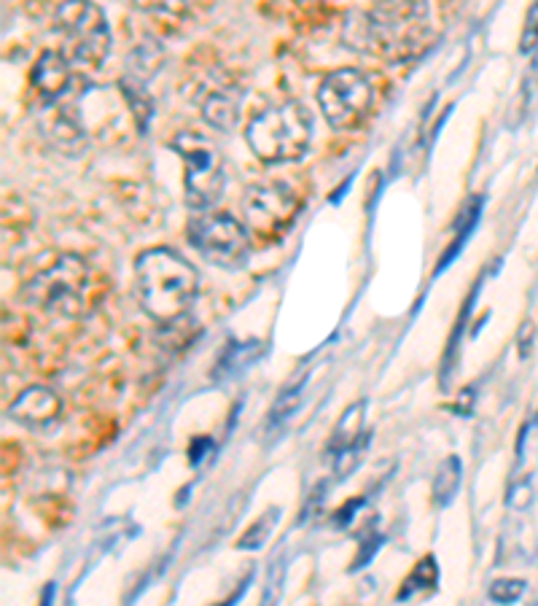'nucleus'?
I'll return each instance as SVG.
<instances>
[{
  "label": "nucleus",
  "instance_id": "ddd939ff",
  "mask_svg": "<svg viewBox=\"0 0 538 606\" xmlns=\"http://www.w3.org/2000/svg\"><path fill=\"white\" fill-rule=\"evenodd\" d=\"M364 402L350 404L348 413L342 415L334 429V437H331V448H334V456L337 453H345V450H358L356 440L361 429H364Z\"/></svg>",
  "mask_w": 538,
  "mask_h": 606
},
{
  "label": "nucleus",
  "instance_id": "f8f14e48",
  "mask_svg": "<svg viewBox=\"0 0 538 606\" xmlns=\"http://www.w3.org/2000/svg\"><path fill=\"white\" fill-rule=\"evenodd\" d=\"M200 111L210 127L224 132L232 130L237 119H240V97H237V92L232 87L213 89L200 103Z\"/></svg>",
  "mask_w": 538,
  "mask_h": 606
},
{
  "label": "nucleus",
  "instance_id": "9d476101",
  "mask_svg": "<svg viewBox=\"0 0 538 606\" xmlns=\"http://www.w3.org/2000/svg\"><path fill=\"white\" fill-rule=\"evenodd\" d=\"M62 399L46 386H30L9 404V418L19 426L44 431L60 421Z\"/></svg>",
  "mask_w": 538,
  "mask_h": 606
},
{
  "label": "nucleus",
  "instance_id": "1a4fd4ad",
  "mask_svg": "<svg viewBox=\"0 0 538 606\" xmlns=\"http://www.w3.org/2000/svg\"><path fill=\"white\" fill-rule=\"evenodd\" d=\"M243 224L251 232V238H259L261 243H272L286 235L299 213V197L288 184L269 181L256 184L245 192L243 202Z\"/></svg>",
  "mask_w": 538,
  "mask_h": 606
},
{
  "label": "nucleus",
  "instance_id": "6e6552de",
  "mask_svg": "<svg viewBox=\"0 0 538 606\" xmlns=\"http://www.w3.org/2000/svg\"><path fill=\"white\" fill-rule=\"evenodd\" d=\"M374 87L356 68L331 71L318 87V108L334 130H356L372 114Z\"/></svg>",
  "mask_w": 538,
  "mask_h": 606
},
{
  "label": "nucleus",
  "instance_id": "6ab92c4d",
  "mask_svg": "<svg viewBox=\"0 0 538 606\" xmlns=\"http://www.w3.org/2000/svg\"><path fill=\"white\" fill-rule=\"evenodd\" d=\"M538 46V0H533V6L525 14V25H522L520 36V52L530 54L536 52Z\"/></svg>",
  "mask_w": 538,
  "mask_h": 606
},
{
  "label": "nucleus",
  "instance_id": "f03ea898",
  "mask_svg": "<svg viewBox=\"0 0 538 606\" xmlns=\"http://www.w3.org/2000/svg\"><path fill=\"white\" fill-rule=\"evenodd\" d=\"M140 308L157 324L181 321L200 294V273L173 248H148L135 259Z\"/></svg>",
  "mask_w": 538,
  "mask_h": 606
},
{
  "label": "nucleus",
  "instance_id": "aec40b11",
  "mask_svg": "<svg viewBox=\"0 0 538 606\" xmlns=\"http://www.w3.org/2000/svg\"><path fill=\"white\" fill-rule=\"evenodd\" d=\"M377 547H380V536H369V542H366L364 550H361V555H358L356 563H353V569H361V566H366V563H369V558L377 553Z\"/></svg>",
  "mask_w": 538,
  "mask_h": 606
},
{
  "label": "nucleus",
  "instance_id": "0eeeda50",
  "mask_svg": "<svg viewBox=\"0 0 538 606\" xmlns=\"http://www.w3.org/2000/svg\"><path fill=\"white\" fill-rule=\"evenodd\" d=\"M54 27L76 62L97 68L111 52V27L103 9L92 0H62L54 11Z\"/></svg>",
  "mask_w": 538,
  "mask_h": 606
},
{
  "label": "nucleus",
  "instance_id": "2eb2a0df",
  "mask_svg": "<svg viewBox=\"0 0 538 606\" xmlns=\"http://www.w3.org/2000/svg\"><path fill=\"white\" fill-rule=\"evenodd\" d=\"M460 477H463V466H460L458 456H450L439 466V472H436L434 480V499L436 504H450L452 496L458 493L460 488Z\"/></svg>",
  "mask_w": 538,
  "mask_h": 606
},
{
  "label": "nucleus",
  "instance_id": "dca6fc26",
  "mask_svg": "<svg viewBox=\"0 0 538 606\" xmlns=\"http://www.w3.org/2000/svg\"><path fill=\"white\" fill-rule=\"evenodd\" d=\"M436 580H439V569H436V561L428 555V558H423V561L417 563L415 571L407 577V585L401 588L399 598L401 601H407L415 590H423V588H434Z\"/></svg>",
  "mask_w": 538,
  "mask_h": 606
},
{
  "label": "nucleus",
  "instance_id": "39448f33",
  "mask_svg": "<svg viewBox=\"0 0 538 606\" xmlns=\"http://www.w3.org/2000/svg\"><path fill=\"white\" fill-rule=\"evenodd\" d=\"M173 151L186 165V176H183L186 205L194 211L213 208L226 184V162L221 149L210 141L208 135L186 130L175 135Z\"/></svg>",
  "mask_w": 538,
  "mask_h": 606
},
{
  "label": "nucleus",
  "instance_id": "a211bd4d",
  "mask_svg": "<svg viewBox=\"0 0 538 606\" xmlns=\"http://www.w3.org/2000/svg\"><path fill=\"white\" fill-rule=\"evenodd\" d=\"M522 593H525V582L522 580H495L487 590V596L495 604H514V601H520Z\"/></svg>",
  "mask_w": 538,
  "mask_h": 606
},
{
  "label": "nucleus",
  "instance_id": "4468645a",
  "mask_svg": "<svg viewBox=\"0 0 538 606\" xmlns=\"http://www.w3.org/2000/svg\"><path fill=\"white\" fill-rule=\"evenodd\" d=\"M261 351H264V345L261 343H232L226 345L224 356L216 364V375H226V378H232L237 375L240 369L251 367L253 361L259 359Z\"/></svg>",
  "mask_w": 538,
  "mask_h": 606
},
{
  "label": "nucleus",
  "instance_id": "20e7f679",
  "mask_svg": "<svg viewBox=\"0 0 538 606\" xmlns=\"http://www.w3.org/2000/svg\"><path fill=\"white\" fill-rule=\"evenodd\" d=\"M89 270L79 256H57L25 283L27 305L57 318H76L87 310Z\"/></svg>",
  "mask_w": 538,
  "mask_h": 606
},
{
  "label": "nucleus",
  "instance_id": "f257e3e1",
  "mask_svg": "<svg viewBox=\"0 0 538 606\" xmlns=\"http://www.w3.org/2000/svg\"><path fill=\"white\" fill-rule=\"evenodd\" d=\"M431 33L428 0H372L364 14H350L345 41L361 52L404 60L426 44Z\"/></svg>",
  "mask_w": 538,
  "mask_h": 606
},
{
  "label": "nucleus",
  "instance_id": "423d86ee",
  "mask_svg": "<svg viewBox=\"0 0 538 606\" xmlns=\"http://www.w3.org/2000/svg\"><path fill=\"white\" fill-rule=\"evenodd\" d=\"M186 240L208 264L221 270L243 267L251 254V232L243 221L218 211H202L186 224Z\"/></svg>",
  "mask_w": 538,
  "mask_h": 606
},
{
  "label": "nucleus",
  "instance_id": "7ed1b4c3",
  "mask_svg": "<svg viewBox=\"0 0 538 606\" xmlns=\"http://www.w3.org/2000/svg\"><path fill=\"white\" fill-rule=\"evenodd\" d=\"M313 130L310 111L299 100H286L253 116L245 127V141L261 162L286 165L307 154L313 143Z\"/></svg>",
  "mask_w": 538,
  "mask_h": 606
},
{
  "label": "nucleus",
  "instance_id": "f3484780",
  "mask_svg": "<svg viewBox=\"0 0 538 606\" xmlns=\"http://www.w3.org/2000/svg\"><path fill=\"white\" fill-rule=\"evenodd\" d=\"M272 526H275V512H272V515H269V512L267 515H261V518L245 531L243 539L237 542V547H240V550H256V547L264 545V539L269 536Z\"/></svg>",
  "mask_w": 538,
  "mask_h": 606
},
{
  "label": "nucleus",
  "instance_id": "9b49d317",
  "mask_svg": "<svg viewBox=\"0 0 538 606\" xmlns=\"http://www.w3.org/2000/svg\"><path fill=\"white\" fill-rule=\"evenodd\" d=\"M70 79H73L70 62L62 52H44L35 60L33 73H30V84L44 103L60 100L70 89Z\"/></svg>",
  "mask_w": 538,
  "mask_h": 606
}]
</instances>
